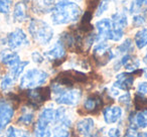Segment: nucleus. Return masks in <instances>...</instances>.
Returning a JSON list of instances; mask_svg holds the SVG:
<instances>
[{
	"label": "nucleus",
	"instance_id": "9b49d317",
	"mask_svg": "<svg viewBox=\"0 0 147 137\" xmlns=\"http://www.w3.org/2000/svg\"><path fill=\"white\" fill-rule=\"evenodd\" d=\"M122 108L119 106H109L103 110V117L107 124H115L122 117Z\"/></svg>",
	"mask_w": 147,
	"mask_h": 137
},
{
	"label": "nucleus",
	"instance_id": "f257e3e1",
	"mask_svg": "<svg viewBox=\"0 0 147 137\" xmlns=\"http://www.w3.org/2000/svg\"><path fill=\"white\" fill-rule=\"evenodd\" d=\"M80 6L77 3L71 2L69 0H59L55 3L51 10V21L55 25H63L75 22L81 16Z\"/></svg>",
	"mask_w": 147,
	"mask_h": 137
},
{
	"label": "nucleus",
	"instance_id": "f03ea898",
	"mask_svg": "<svg viewBox=\"0 0 147 137\" xmlns=\"http://www.w3.org/2000/svg\"><path fill=\"white\" fill-rule=\"evenodd\" d=\"M51 92L55 95V101L59 105L76 106L82 98V91L79 89L65 88L57 83L51 84Z\"/></svg>",
	"mask_w": 147,
	"mask_h": 137
},
{
	"label": "nucleus",
	"instance_id": "aec40b11",
	"mask_svg": "<svg viewBox=\"0 0 147 137\" xmlns=\"http://www.w3.org/2000/svg\"><path fill=\"white\" fill-rule=\"evenodd\" d=\"M120 63L126 70L131 71V72H135L136 70H138L139 67V61L135 57L131 55L130 53L123 55V57L120 61Z\"/></svg>",
	"mask_w": 147,
	"mask_h": 137
},
{
	"label": "nucleus",
	"instance_id": "39448f33",
	"mask_svg": "<svg viewBox=\"0 0 147 137\" xmlns=\"http://www.w3.org/2000/svg\"><path fill=\"white\" fill-rule=\"evenodd\" d=\"M49 79V74L39 69H30L20 79L21 89H35L43 85Z\"/></svg>",
	"mask_w": 147,
	"mask_h": 137
},
{
	"label": "nucleus",
	"instance_id": "20e7f679",
	"mask_svg": "<svg viewBox=\"0 0 147 137\" xmlns=\"http://www.w3.org/2000/svg\"><path fill=\"white\" fill-rule=\"evenodd\" d=\"M55 122V109L47 107L40 112L35 124L34 135L35 137H51V125Z\"/></svg>",
	"mask_w": 147,
	"mask_h": 137
},
{
	"label": "nucleus",
	"instance_id": "0eeeda50",
	"mask_svg": "<svg viewBox=\"0 0 147 137\" xmlns=\"http://www.w3.org/2000/svg\"><path fill=\"white\" fill-rule=\"evenodd\" d=\"M7 45L11 49H16L19 47H26L29 45V40L27 38V35L20 28H16L15 30L11 31L6 36Z\"/></svg>",
	"mask_w": 147,
	"mask_h": 137
},
{
	"label": "nucleus",
	"instance_id": "7ed1b4c3",
	"mask_svg": "<svg viewBox=\"0 0 147 137\" xmlns=\"http://www.w3.org/2000/svg\"><path fill=\"white\" fill-rule=\"evenodd\" d=\"M28 31L31 37L40 45H47L53 36V30L51 25L40 19L33 18L28 25Z\"/></svg>",
	"mask_w": 147,
	"mask_h": 137
},
{
	"label": "nucleus",
	"instance_id": "412c9836",
	"mask_svg": "<svg viewBox=\"0 0 147 137\" xmlns=\"http://www.w3.org/2000/svg\"><path fill=\"white\" fill-rule=\"evenodd\" d=\"M135 43L139 49L147 45V28H142L135 34Z\"/></svg>",
	"mask_w": 147,
	"mask_h": 137
},
{
	"label": "nucleus",
	"instance_id": "58836bf2",
	"mask_svg": "<svg viewBox=\"0 0 147 137\" xmlns=\"http://www.w3.org/2000/svg\"><path fill=\"white\" fill-rule=\"evenodd\" d=\"M19 137H30V136H29L28 134H26V133H23V134H21Z\"/></svg>",
	"mask_w": 147,
	"mask_h": 137
},
{
	"label": "nucleus",
	"instance_id": "c9c22d12",
	"mask_svg": "<svg viewBox=\"0 0 147 137\" xmlns=\"http://www.w3.org/2000/svg\"><path fill=\"white\" fill-rule=\"evenodd\" d=\"M137 129H134V128H131L129 127L128 130L125 132L124 136L123 137H138V133L136 132Z\"/></svg>",
	"mask_w": 147,
	"mask_h": 137
},
{
	"label": "nucleus",
	"instance_id": "79ce46f5",
	"mask_svg": "<svg viewBox=\"0 0 147 137\" xmlns=\"http://www.w3.org/2000/svg\"><path fill=\"white\" fill-rule=\"evenodd\" d=\"M0 78H1V67H0Z\"/></svg>",
	"mask_w": 147,
	"mask_h": 137
},
{
	"label": "nucleus",
	"instance_id": "c756f323",
	"mask_svg": "<svg viewBox=\"0 0 147 137\" xmlns=\"http://www.w3.org/2000/svg\"><path fill=\"white\" fill-rule=\"evenodd\" d=\"M145 22H146V19H145V17L143 16L142 14L135 15V16L133 17V25H134L135 27L142 26V25L145 24Z\"/></svg>",
	"mask_w": 147,
	"mask_h": 137
},
{
	"label": "nucleus",
	"instance_id": "72a5a7b5",
	"mask_svg": "<svg viewBox=\"0 0 147 137\" xmlns=\"http://www.w3.org/2000/svg\"><path fill=\"white\" fill-rule=\"evenodd\" d=\"M31 59H32V61H34V63H41L43 61V59H45V57H43V55H41V53H39L38 51H33L32 55H31Z\"/></svg>",
	"mask_w": 147,
	"mask_h": 137
},
{
	"label": "nucleus",
	"instance_id": "cd10ccee",
	"mask_svg": "<svg viewBox=\"0 0 147 137\" xmlns=\"http://www.w3.org/2000/svg\"><path fill=\"white\" fill-rule=\"evenodd\" d=\"M11 4H12L11 0H0V13L2 14L9 13Z\"/></svg>",
	"mask_w": 147,
	"mask_h": 137
},
{
	"label": "nucleus",
	"instance_id": "e433bc0d",
	"mask_svg": "<svg viewBox=\"0 0 147 137\" xmlns=\"http://www.w3.org/2000/svg\"><path fill=\"white\" fill-rule=\"evenodd\" d=\"M138 137H147V132H140V133H138Z\"/></svg>",
	"mask_w": 147,
	"mask_h": 137
},
{
	"label": "nucleus",
	"instance_id": "dca6fc26",
	"mask_svg": "<svg viewBox=\"0 0 147 137\" xmlns=\"http://www.w3.org/2000/svg\"><path fill=\"white\" fill-rule=\"evenodd\" d=\"M0 61H2L4 65H8L10 67V69H12L13 67L20 63V57L15 51L4 49L0 53Z\"/></svg>",
	"mask_w": 147,
	"mask_h": 137
},
{
	"label": "nucleus",
	"instance_id": "6ab92c4d",
	"mask_svg": "<svg viewBox=\"0 0 147 137\" xmlns=\"http://www.w3.org/2000/svg\"><path fill=\"white\" fill-rule=\"evenodd\" d=\"M27 18V7L23 1L17 2L13 9V19L16 22H22Z\"/></svg>",
	"mask_w": 147,
	"mask_h": 137
},
{
	"label": "nucleus",
	"instance_id": "c85d7f7f",
	"mask_svg": "<svg viewBox=\"0 0 147 137\" xmlns=\"http://www.w3.org/2000/svg\"><path fill=\"white\" fill-rule=\"evenodd\" d=\"M118 101H119V103H121V104L124 105V106L129 107L131 104V102H132V99H131L130 94L127 92V93H125V94H123L122 96L119 97Z\"/></svg>",
	"mask_w": 147,
	"mask_h": 137
},
{
	"label": "nucleus",
	"instance_id": "4be33fe9",
	"mask_svg": "<svg viewBox=\"0 0 147 137\" xmlns=\"http://www.w3.org/2000/svg\"><path fill=\"white\" fill-rule=\"evenodd\" d=\"M15 79L11 76L10 74L6 75L4 76V78L2 79L1 81V84H0V87H1V90L3 91H8L14 86V83H15Z\"/></svg>",
	"mask_w": 147,
	"mask_h": 137
},
{
	"label": "nucleus",
	"instance_id": "9d476101",
	"mask_svg": "<svg viewBox=\"0 0 147 137\" xmlns=\"http://www.w3.org/2000/svg\"><path fill=\"white\" fill-rule=\"evenodd\" d=\"M96 29L98 31V34L96 35V40L105 41L110 38L111 32L113 30L112 22L111 19L109 18H103L101 20L97 21L96 23Z\"/></svg>",
	"mask_w": 147,
	"mask_h": 137
},
{
	"label": "nucleus",
	"instance_id": "393cba45",
	"mask_svg": "<svg viewBox=\"0 0 147 137\" xmlns=\"http://www.w3.org/2000/svg\"><path fill=\"white\" fill-rule=\"evenodd\" d=\"M117 51H118L120 53H123V55H127V53H129L131 51H133V43H132V39H130V38L125 39L124 43H121V45L118 47Z\"/></svg>",
	"mask_w": 147,
	"mask_h": 137
},
{
	"label": "nucleus",
	"instance_id": "a211bd4d",
	"mask_svg": "<svg viewBox=\"0 0 147 137\" xmlns=\"http://www.w3.org/2000/svg\"><path fill=\"white\" fill-rule=\"evenodd\" d=\"M102 105H103L102 99H101L99 96L93 95V96L88 97V98L85 100L84 109L88 111V112L95 113V112H97V111L100 110Z\"/></svg>",
	"mask_w": 147,
	"mask_h": 137
},
{
	"label": "nucleus",
	"instance_id": "ea45409f",
	"mask_svg": "<svg viewBox=\"0 0 147 137\" xmlns=\"http://www.w3.org/2000/svg\"><path fill=\"white\" fill-rule=\"evenodd\" d=\"M144 77L147 79V69H144Z\"/></svg>",
	"mask_w": 147,
	"mask_h": 137
},
{
	"label": "nucleus",
	"instance_id": "473e14b6",
	"mask_svg": "<svg viewBox=\"0 0 147 137\" xmlns=\"http://www.w3.org/2000/svg\"><path fill=\"white\" fill-rule=\"evenodd\" d=\"M137 91L140 95H147V82H141L137 86Z\"/></svg>",
	"mask_w": 147,
	"mask_h": 137
},
{
	"label": "nucleus",
	"instance_id": "ddd939ff",
	"mask_svg": "<svg viewBox=\"0 0 147 137\" xmlns=\"http://www.w3.org/2000/svg\"><path fill=\"white\" fill-rule=\"evenodd\" d=\"M134 76L130 73H122L116 77V82L114 83V88L120 90L129 91L133 86Z\"/></svg>",
	"mask_w": 147,
	"mask_h": 137
},
{
	"label": "nucleus",
	"instance_id": "a19ab883",
	"mask_svg": "<svg viewBox=\"0 0 147 137\" xmlns=\"http://www.w3.org/2000/svg\"><path fill=\"white\" fill-rule=\"evenodd\" d=\"M23 1H25V2H29V1H32V0H23Z\"/></svg>",
	"mask_w": 147,
	"mask_h": 137
},
{
	"label": "nucleus",
	"instance_id": "bb28decb",
	"mask_svg": "<svg viewBox=\"0 0 147 137\" xmlns=\"http://www.w3.org/2000/svg\"><path fill=\"white\" fill-rule=\"evenodd\" d=\"M109 3H110V0H101L100 2H99L98 6H97L96 16L102 15L109 8Z\"/></svg>",
	"mask_w": 147,
	"mask_h": 137
},
{
	"label": "nucleus",
	"instance_id": "f8f14e48",
	"mask_svg": "<svg viewBox=\"0 0 147 137\" xmlns=\"http://www.w3.org/2000/svg\"><path fill=\"white\" fill-rule=\"evenodd\" d=\"M94 127V120L92 118H90V117H87V118L78 121V123L76 124L77 132L83 137H89L90 135H92Z\"/></svg>",
	"mask_w": 147,
	"mask_h": 137
},
{
	"label": "nucleus",
	"instance_id": "f3484780",
	"mask_svg": "<svg viewBox=\"0 0 147 137\" xmlns=\"http://www.w3.org/2000/svg\"><path fill=\"white\" fill-rule=\"evenodd\" d=\"M111 22H112L113 29L120 31H124V29L126 28L127 24H128L127 16L123 12L114 13L112 15V17H111Z\"/></svg>",
	"mask_w": 147,
	"mask_h": 137
},
{
	"label": "nucleus",
	"instance_id": "2f4dec72",
	"mask_svg": "<svg viewBox=\"0 0 147 137\" xmlns=\"http://www.w3.org/2000/svg\"><path fill=\"white\" fill-rule=\"evenodd\" d=\"M1 137H18V131L14 127H9Z\"/></svg>",
	"mask_w": 147,
	"mask_h": 137
},
{
	"label": "nucleus",
	"instance_id": "1a4fd4ad",
	"mask_svg": "<svg viewBox=\"0 0 147 137\" xmlns=\"http://www.w3.org/2000/svg\"><path fill=\"white\" fill-rule=\"evenodd\" d=\"M14 115V109L9 102L5 100H0V131L5 129V127L11 122Z\"/></svg>",
	"mask_w": 147,
	"mask_h": 137
},
{
	"label": "nucleus",
	"instance_id": "5701e85b",
	"mask_svg": "<svg viewBox=\"0 0 147 137\" xmlns=\"http://www.w3.org/2000/svg\"><path fill=\"white\" fill-rule=\"evenodd\" d=\"M51 137H69V131L67 127L57 125L51 131Z\"/></svg>",
	"mask_w": 147,
	"mask_h": 137
},
{
	"label": "nucleus",
	"instance_id": "6e6552de",
	"mask_svg": "<svg viewBox=\"0 0 147 137\" xmlns=\"http://www.w3.org/2000/svg\"><path fill=\"white\" fill-rule=\"evenodd\" d=\"M49 97H51V91L49 88H35L27 92L29 104L34 108H37L39 105L49 99Z\"/></svg>",
	"mask_w": 147,
	"mask_h": 137
},
{
	"label": "nucleus",
	"instance_id": "423d86ee",
	"mask_svg": "<svg viewBox=\"0 0 147 137\" xmlns=\"http://www.w3.org/2000/svg\"><path fill=\"white\" fill-rule=\"evenodd\" d=\"M93 55H94L95 59L98 61V63L100 65H106L114 57V53L111 51L110 45L106 41L98 43V45L94 47Z\"/></svg>",
	"mask_w": 147,
	"mask_h": 137
},
{
	"label": "nucleus",
	"instance_id": "4c0bfd02",
	"mask_svg": "<svg viewBox=\"0 0 147 137\" xmlns=\"http://www.w3.org/2000/svg\"><path fill=\"white\" fill-rule=\"evenodd\" d=\"M143 61H144V63H145V65H147V55H145L144 57H143Z\"/></svg>",
	"mask_w": 147,
	"mask_h": 137
},
{
	"label": "nucleus",
	"instance_id": "f704fd0d",
	"mask_svg": "<svg viewBox=\"0 0 147 137\" xmlns=\"http://www.w3.org/2000/svg\"><path fill=\"white\" fill-rule=\"evenodd\" d=\"M108 137H121V131L119 128H111L107 132Z\"/></svg>",
	"mask_w": 147,
	"mask_h": 137
},
{
	"label": "nucleus",
	"instance_id": "2eb2a0df",
	"mask_svg": "<svg viewBox=\"0 0 147 137\" xmlns=\"http://www.w3.org/2000/svg\"><path fill=\"white\" fill-rule=\"evenodd\" d=\"M45 55L49 59V61H61L65 57V47L61 41H57L53 45V47L51 49L45 53Z\"/></svg>",
	"mask_w": 147,
	"mask_h": 137
},
{
	"label": "nucleus",
	"instance_id": "4468645a",
	"mask_svg": "<svg viewBox=\"0 0 147 137\" xmlns=\"http://www.w3.org/2000/svg\"><path fill=\"white\" fill-rule=\"evenodd\" d=\"M131 128H147V109H142L135 115L130 116Z\"/></svg>",
	"mask_w": 147,
	"mask_h": 137
},
{
	"label": "nucleus",
	"instance_id": "b1692460",
	"mask_svg": "<svg viewBox=\"0 0 147 137\" xmlns=\"http://www.w3.org/2000/svg\"><path fill=\"white\" fill-rule=\"evenodd\" d=\"M27 65H28V61H20L18 65L13 67L12 69H10V75L16 80V79L22 74V72L24 71L25 67H26Z\"/></svg>",
	"mask_w": 147,
	"mask_h": 137
},
{
	"label": "nucleus",
	"instance_id": "a878e982",
	"mask_svg": "<svg viewBox=\"0 0 147 137\" xmlns=\"http://www.w3.org/2000/svg\"><path fill=\"white\" fill-rule=\"evenodd\" d=\"M33 119H34V115L33 113L31 112H25V113H22V114L19 116L18 120V124H22V125H29L32 123Z\"/></svg>",
	"mask_w": 147,
	"mask_h": 137
},
{
	"label": "nucleus",
	"instance_id": "7c9ffc66",
	"mask_svg": "<svg viewBox=\"0 0 147 137\" xmlns=\"http://www.w3.org/2000/svg\"><path fill=\"white\" fill-rule=\"evenodd\" d=\"M147 5V0H135L133 2L132 6H131V11H136L142 6H146Z\"/></svg>",
	"mask_w": 147,
	"mask_h": 137
}]
</instances>
